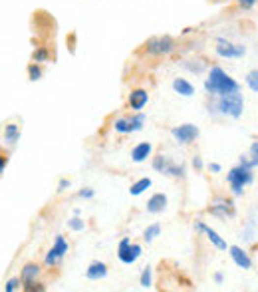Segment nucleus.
<instances>
[{
	"mask_svg": "<svg viewBox=\"0 0 258 292\" xmlns=\"http://www.w3.org/2000/svg\"><path fill=\"white\" fill-rule=\"evenodd\" d=\"M204 89L209 91L211 95H229V93H234V91H240V86L238 82H234L223 68L215 66L211 68V74L209 78L204 80Z\"/></svg>",
	"mask_w": 258,
	"mask_h": 292,
	"instance_id": "obj_1",
	"label": "nucleus"
},
{
	"mask_svg": "<svg viewBox=\"0 0 258 292\" xmlns=\"http://www.w3.org/2000/svg\"><path fill=\"white\" fill-rule=\"evenodd\" d=\"M217 108H219L221 114L238 119L242 116V112H244V100H242V95L238 91H234V93H229V95H221Z\"/></svg>",
	"mask_w": 258,
	"mask_h": 292,
	"instance_id": "obj_2",
	"label": "nucleus"
},
{
	"mask_svg": "<svg viewBox=\"0 0 258 292\" xmlns=\"http://www.w3.org/2000/svg\"><path fill=\"white\" fill-rule=\"evenodd\" d=\"M177 42L171 36H157V38H151L145 44V52L151 56H167L171 52H175Z\"/></svg>",
	"mask_w": 258,
	"mask_h": 292,
	"instance_id": "obj_3",
	"label": "nucleus"
},
{
	"mask_svg": "<svg viewBox=\"0 0 258 292\" xmlns=\"http://www.w3.org/2000/svg\"><path fill=\"white\" fill-rule=\"evenodd\" d=\"M227 179H229V183H230V187H232V193L238 197V195H242L244 187H246L248 183H252L254 177H252V169L238 165V167H234V169L229 171Z\"/></svg>",
	"mask_w": 258,
	"mask_h": 292,
	"instance_id": "obj_4",
	"label": "nucleus"
},
{
	"mask_svg": "<svg viewBox=\"0 0 258 292\" xmlns=\"http://www.w3.org/2000/svg\"><path fill=\"white\" fill-rule=\"evenodd\" d=\"M117 257L123 264H133L139 257H141V247L135 245V242H131V238H123L119 242V249H117Z\"/></svg>",
	"mask_w": 258,
	"mask_h": 292,
	"instance_id": "obj_5",
	"label": "nucleus"
},
{
	"mask_svg": "<svg viewBox=\"0 0 258 292\" xmlns=\"http://www.w3.org/2000/svg\"><path fill=\"white\" fill-rule=\"evenodd\" d=\"M68 251H70L68 240H66L62 234H58L56 240H54V247H52V249L48 251V255H46V264H48V266H56V264L66 257Z\"/></svg>",
	"mask_w": 258,
	"mask_h": 292,
	"instance_id": "obj_6",
	"label": "nucleus"
},
{
	"mask_svg": "<svg viewBox=\"0 0 258 292\" xmlns=\"http://www.w3.org/2000/svg\"><path fill=\"white\" fill-rule=\"evenodd\" d=\"M217 54L221 58H242L246 54V48L242 44H232L225 38L217 40Z\"/></svg>",
	"mask_w": 258,
	"mask_h": 292,
	"instance_id": "obj_7",
	"label": "nucleus"
},
{
	"mask_svg": "<svg viewBox=\"0 0 258 292\" xmlns=\"http://www.w3.org/2000/svg\"><path fill=\"white\" fill-rule=\"evenodd\" d=\"M171 135L177 139V143L187 145V143H191V141H195L199 137V127L193 125V123H183V125L173 127L171 129Z\"/></svg>",
	"mask_w": 258,
	"mask_h": 292,
	"instance_id": "obj_8",
	"label": "nucleus"
},
{
	"mask_svg": "<svg viewBox=\"0 0 258 292\" xmlns=\"http://www.w3.org/2000/svg\"><path fill=\"white\" fill-rule=\"evenodd\" d=\"M195 231H201V233H204V234H206V238H209V240L213 242V245H215L217 249H221V251H225V249H227V240H225V238H221L217 231H213L211 227H206L204 223H197V225H195Z\"/></svg>",
	"mask_w": 258,
	"mask_h": 292,
	"instance_id": "obj_9",
	"label": "nucleus"
},
{
	"mask_svg": "<svg viewBox=\"0 0 258 292\" xmlns=\"http://www.w3.org/2000/svg\"><path fill=\"white\" fill-rule=\"evenodd\" d=\"M127 102H129V108L133 112H141L147 106V102H149V93L145 89H133L129 93V100Z\"/></svg>",
	"mask_w": 258,
	"mask_h": 292,
	"instance_id": "obj_10",
	"label": "nucleus"
},
{
	"mask_svg": "<svg viewBox=\"0 0 258 292\" xmlns=\"http://www.w3.org/2000/svg\"><path fill=\"white\" fill-rule=\"evenodd\" d=\"M167 207V197L163 193H155L153 197L147 201V213L151 215H157V213H163Z\"/></svg>",
	"mask_w": 258,
	"mask_h": 292,
	"instance_id": "obj_11",
	"label": "nucleus"
},
{
	"mask_svg": "<svg viewBox=\"0 0 258 292\" xmlns=\"http://www.w3.org/2000/svg\"><path fill=\"white\" fill-rule=\"evenodd\" d=\"M211 213L217 217H234V207L232 201H225V199H217L215 205L211 207Z\"/></svg>",
	"mask_w": 258,
	"mask_h": 292,
	"instance_id": "obj_12",
	"label": "nucleus"
},
{
	"mask_svg": "<svg viewBox=\"0 0 258 292\" xmlns=\"http://www.w3.org/2000/svg\"><path fill=\"white\" fill-rule=\"evenodd\" d=\"M229 251H230V257H232V261L236 263V266H240V268H244V270L252 266V261H250V257L246 255V251H242L240 247H230Z\"/></svg>",
	"mask_w": 258,
	"mask_h": 292,
	"instance_id": "obj_13",
	"label": "nucleus"
},
{
	"mask_svg": "<svg viewBox=\"0 0 258 292\" xmlns=\"http://www.w3.org/2000/svg\"><path fill=\"white\" fill-rule=\"evenodd\" d=\"M86 276H87L89 280H101V278L108 276V266L103 264V263H99V261H95V263H91V264L87 266Z\"/></svg>",
	"mask_w": 258,
	"mask_h": 292,
	"instance_id": "obj_14",
	"label": "nucleus"
},
{
	"mask_svg": "<svg viewBox=\"0 0 258 292\" xmlns=\"http://www.w3.org/2000/svg\"><path fill=\"white\" fill-rule=\"evenodd\" d=\"M151 149H153V145H151L149 141H143V143H139V145H135V147H133L131 159H133L135 163H141V161H145V159L151 155Z\"/></svg>",
	"mask_w": 258,
	"mask_h": 292,
	"instance_id": "obj_15",
	"label": "nucleus"
},
{
	"mask_svg": "<svg viewBox=\"0 0 258 292\" xmlns=\"http://www.w3.org/2000/svg\"><path fill=\"white\" fill-rule=\"evenodd\" d=\"M173 89H175L179 95H183V97H191V95L195 93V86H193L191 82H187L185 78H175V80H173Z\"/></svg>",
	"mask_w": 258,
	"mask_h": 292,
	"instance_id": "obj_16",
	"label": "nucleus"
},
{
	"mask_svg": "<svg viewBox=\"0 0 258 292\" xmlns=\"http://www.w3.org/2000/svg\"><path fill=\"white\" fill-rule=\"evenodd\" d=\"M40 276V266L36 263H28L24 264L22 272H20V278H22V284H28V282H34L36 278Z\"/></svg>",
	"mask_w": 258,
	"mask_h": 292,
	"instance_id": "obj_17",
	"label": "nucleus"
},
{
	"mask_svg": "<svg viewBox=\"0 0 258 292\" xmlns=\"http://www.w3.org/2000/svg\"><path fill=\"white\" fill-rule=\"evenodd\" d=\"M2 137H4V141H6L8 145H14V143L20 139V127H18L16 123H8V125H4V133H2Z\"/></svg>",
	"mask_w": 258,
	"mask_h": 292,
	"instance_id": "obj_18",
	"label": "nucleus"
},
{
	"mask_svg": "<svg viewBox=\"0 0 258 292\" xmlns=\"http://www.w3.org/2000/svg\"><path fill=\"white\" fill-rule=\"evenodd\" d=\"M151 187V179L149 177H143V179H139V181H135L133 185H131V189H129V193L133 195V197H137V195H141L145 189H149Z\"/></svg>",
	"mask_w": 258,
	"mask_h": 292,
	"instance_id": "obj_19",
	"label": "nucleus"
},
{
	"mask_svg": "<svg viewBox=\"0 0 258 292\" xmlns=\"http://www.w3.org/2000/svg\"><path fill=\"white\" fill-rule=\"evenodd\" d=\"M171 163H173V161H171L169 157H165V155H157V157L153 159V169H155V171H159V173H165L167 167H169Z\"/></svg>",
	"mask_w": 258,
	"mask_h": 292,
	"instance_id": "obj_20",
	"label": "nucleus"
},
{
	"mask_svg": "<svg viewBox=\"0 0 258 292\" xmlns=\"http://www.w3.org/2000/svg\"><path fill=\"white\" fill-rule=\"evenodd\" d=\"M114 127H115V131H119V133H133V127H131L129 117H119V119H115Z\"/></svg>",
	"mask_w": 258,
	"mask_h": 292,
	"instance_id": "obj_21",
	"label": "nucleus"
},
{
	"mask_svg": "<svg viewBox=\"0 0 258 292\" xmlns=\"http://www.w3.org/2000/svg\"><path fill=\"white\" fill-rule=\"evenodd\" d=\"M159 233H161V225H157V223H155V225H151V227H147V229H145V233H143V238H145L147 242H151L155 236H159Z\"/></svg>",
	"mask_w": 258,
	"mask_h": 292,
	"instance_id": "obj_22",
	"label": "nucleus"
},
{
	"mask_svg": "<svg viewBox=\"0 0 258 292\" xmlns=\"http://www.w3.org/2000/svg\"><path fill=\"white\" fill-rule=\"evenodd\" d=\"M246 86L252 91H258V70H252V72L246 74Z\"/></svg>",
	"mask_w": 258,
	"mask_h": 292,
	"instance_id": "obj_23",
	"label": "nucleus"
},
{
	"mask_svg": "<svg viewBox=\"0 0 258 292\" xmlns=\"http://www.w3.org/2000/svg\"><path fill=\"white\" fill-rule=\"evenodd\" d=\"M129 121H131L133 131H139V129L143 127V123H145V116H143V114H139V112H135V116H133V117H129Z\"/></svg>",
	"mask_w": 258,
	"mask_h": 292,
	"instance_id": "obj_24",
	"label": "nucleus"
},
{
	"mask_svg": "<svg viewBox=\"0 0 258 292\" xmlns=\"http://www.w3.org/2000/svg\"><path fill=\"white\" fill-rule=\"evenodd\" d=\"M165 173L171 175V177H183V175H185V167H183V165H175V163H171V165L167 167Z\"/></svg>",
	"mask_w": 258,
	"mask_h": 292,
	"instance_id": "obj_25",
	"label": "nucleus"
},
{
	"mask_svg": "<svg viewBox=\"0 0 258 292\" xmlns=\"http://www.w3.org/2000/svg\"><path fill=\"white\" fill-rule=\"evenodd\" d=\"M28 76H30V80H32V82H36V80H40V78H42V70H40V66H38L36 62L28 66Z\"/></svg>",
	"mask_w": 258,
	"mask_h": 292,
	"instance_id": "obj_26",
	"label": "nucleus"
},
{
	"mask_svg": "<svg viewBox=\"0 0 258 292\" xmlns=\"http://www.w3.org/2000/svg\"><path fill=\"white\" fill-rule=\"evenodd\" d=\"M20 286H22V278L18 276V278H10V280L4 284V290H6V292H14V290H18Z\"/></svg>",
	"mask_w": 258,
	"mask_h": 292,
	"instance_id": "obj_27",
	"label": "nucleus"
},
{
	"mask_svg": "<svg viewBox=\"0 0 258 292\" xmlns=\"http://www.w3.org/2000/svg\"><path fill=\"white\" fill-rule=\"evenodd\" d=\"M68 227H70L72 231H84L86 223H84V221H82V219H80V217L76 215L74 219H70V221H68Z\"/></svg>",
	"mask_w": 258,
	"mask_h": 292,
	"instance_id": "obj_28",
	"label": "nucleus"
},
{
	"mask_svg": "<svg viewBox=\"0 0 258 292\" xmlns=\"http://www.w3.org/2000/svg\"><path fill=\"white\" fill-rule=\"evenodd\" d=\"M141 286H143V288H149V286H151V268H149V266L141 272Z\"/></svg>",
	"mask_w": 258,
	"mask_h": 292,
	"instance_id": "obj_29",
	"label": "nucleus"
},
{
	"mask_svg": "<svg viewBox=\"0 0 258 292\" xmlns=\"http://www.w3.org/2000/svg\"><path fill=\"white\" fill-rule=\"evenodd\" d=\"M250 163H252V167H256L258 165V141L256 143H252V147H250Z\"/></svg>",
	"mask_w": 258,
	"mask_h": 292,
	"instance_id": "obj_30",
	"label": "nucleus"
},
{
	"mask_svg": "<svg viewBox=\"0 0 258 292\" xmlns=\"http://www.w3.org/2000/svg\"><path fill=\"white\" fill-rule=\"evenodd\" d=\"M24 290H28V292H34V290H46V286L42 284V282H28V284H24Z\"/></svg>",
	"mask_w": 258,
	"mask_h": 292,
	"instance_id": "obj_31",
	"label": "nucleus"
},
{
	"mask_svg": "<svg viewBox=\"0 0 258 292\" xmlns=\"http://www.w3.org/2000/svg\"><path fill=\"white\" fill-rule=\"evenodd\" d=\"M32 58H34V62H44V60H48V52L44 50V48H40V50L34 52Z\"/></svg>",
	"mask_w": 258,
	"mask_h": 292,
	"instance_id": "obj_32",
	"label": "nucleus"
},
{
	"mask_svg": "<svg viewBox=\"0 0 258 292\" xmlns=\"http://www.w3.org/2000/svg\"><path fill=\"white\" fill-rule=\"evenodd\" d=\"M238 4H240L242 10H250L256 4V0H238Z\"/></svg>",
	"mask_w": 258,
	"mask_h": 292,
	"instance_id": "obj_33",
	"label": "nucleus"
},
{
	"mask_svg": "<svg viewBox=\"0 0 258 292\" xmlns=\"http://www.w3.org/2000/svg\"><path fill=\"white\" fill-rule=\"evenodd\" d=\"M78 195H80V197H82V199H91V197H93V195H95V193H93V189H82V191H80Z\"/></svg>",
	"mask_w": 258,
	"mask_h": 292,
	"instance_id": "obj_34",
	"label": "nucleus"
},
{
	"mask_svg": "<svg viewBox=\"0 0 258 292\" xmlns=\"http://www.w3.org/2000/svg\"><path fill=\"white\" fill-rule=\"evenodd\" d=\"M68 187H70V181H68V179H62V181H60V185H58V191L62 193V191H66Z\"/></svg>",
	"mask_w": 258,
	"mask_h": 292,
	"instance_id": "obj_35",
	"label": "nucleus"
},
{
	"mask_svg": "<svg viewBox=\"0 0 258 292\" xmlns=\"http://www.w3.org/2000/svg\"><path fill=\"white\" fill-rule=\"evenodd\" d=\"M6 163H8V159H6V155H2L0 153V173L4 171V167H6Z\"/></svg>",
	"mask_w": 258,
	"mask_h": 292,
	"instance_id": "obj_36",
	"label": "nucleus"
},
{
	"mask_svg": "<svg viewBox=\"0 0 258 292\" xmlns=\"http://www.w3.org/2000/svg\"><path fill=\"white\" fill-rule=\"evenodd\" d=\"M193 167H195V169H202V161H201V157H195V159H193Z\"/></svg>",
	"mask_w": 258,
	"mask_h": 292,
	"instance_id": "obj_37",
	"label": "nucleus"
},
{
	"mask_svg": "<svg viewBox=\"0 0 258 292\" xmlns=\"http://www.w3.org/2000/svg\"><path fill=\"white\" fill-rule=\"evenodd\" d=\"M209 169H211L213 173H219V171H221V165H219V163H211V165H209Z\"/></svg>",
	"mask_w": 258,
	"mask_h": 292,
	"instance_id": "obj_38",
	"label": "nucleus"
},
{
	"mask_svg": "<svg viewBox=\"0 0 258 292\" xmlns=\"http://www.w3.org/2000/svg\"><path fill=\"white\" fill-rule=\"evenodd\" d=\"M215 282H217V284L223 282V272H217V274H215Z\"/></svg>",
	"mask_w": 258,
	"mask_h": 292,
	"instance_id": "obj_39",
	"label": "nucleus"
}]
</instances>
